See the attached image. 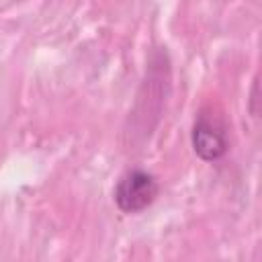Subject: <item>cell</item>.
Segmentation results:
<instances>
[{"mask_svg":"<svg viewBox=\"0 0 262 262\" xmlns=\"http://www.w3.org/2000/svg\"><path fill=\"white\" fill-rule=\"evenodd\" d=\"M160 196V180L145 168L125 170L113 188V203L123 215H137L149 209Z\"/></svg>","mask_w":262,"mask_h":262,"instance_id":"cell-3","label":"cell"},{"mask_svg":"<svg viewBox=\"0 0 262 262\" xmlns=\"http://www.w3.org/2000/svg\"><path fill=\"white\" fill-rule=\"evenodd\" d=\"M190 147L205 164L221 162L229 151V127L225 117L211 104L194 113L190 125Z\"/></svg>","mask_w":262,"mask_h":262,"instance_id":"cell-2","label":"cell"},{"mask_svg":"<svg viewBox=\"0 0 262 262\" xmlns=\"http://www.w3.org/2000/svg\"><path fill=\"white\" fill-rule=\"evenodd\" d=\"M170 66L172 63L166 47L151 49L145 63L143 80L135 94V102L127 117V127H125V133L129 135V143L133 147H139L145 141H149L151 133L162 121V113L166 108V102L172 90Z\"/></svg>","mask_w":262,"mask_h":262,"instance_id":"cell-1","label":"cell"}]
</instances>
